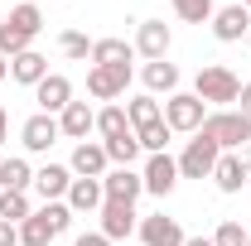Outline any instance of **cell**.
<instances>
[{
	"mask_svg": "<svg viewBox=\"0 0 251 246\" xmlns=\"http://www.w3.org/2000/svg\"><path fill=\"white\" fill-rule=\"evenodd\" d=\"M73 227V208L68 203H44L39 213H29L20 222V246H49L53 237H63Z\"/></svg>",
	"mask_w": 251,
	"mask_h": 246,
	"instance_id": "1",
	"label": "cell"
},
{
	"mask_svg": "<svg viewBox=\"0 0 251 246\" xmlns=\"http://www.w3.org/2000/svg\"><path fill=\"white\" fill-rule=\"evenodd\" d=\"M193 97H198L203 106H227V101L242 97V77H237L232 68H222V63H208V68H198V77H193Z\"/></svg>",
	"mask_w": 251,
	"mask_h": 246,
	"instance_id": "2",
	"label": "cell"
},
{
	"mask_svg": "<svg viewBox=\"0 0 251 246\" xmlns=\"http://www.w3.org/2000/svg\"><path fill=\"white\" fill-rule=\"evenodd\" d=\"M203 135L218 150H242V145H251V116H242V111H208Z\"/></svg>",
	"mask_w": 251,
	"mask_h": 246,
	"instance_id": "3",
	"label": "cell"
},
{
	"mask_svg": "<svg viewBox=\"0 0 251 246\" xmlns=\"http://www.w3.org/2000/svg\"><path fill=\"white\" fill-rule=\"evenodd\" d=\"M203 121H208V106H203L193 92L164 97V125H169V130H179V135H198Z\"/></svg>",
	"mask_w": 251,
	"mask_h": 246,
	"instance_id": "4",
	"label": "cell"
},
{
	"mask_svg": "<svg viewBox=\"0 0 251 246\" xmlns=\"http://www.w3.org/2000/svg\"><path fill=\"white\" fill-rule=\"evenodd\" d=\"M218 159H222V150L203 135V130H198V135L184 145V154H179V179H213Z\"/></svg>",
	"mask_w": 251,
	"mask_h": 246,
	"instance_id": "5",
	"label": "cell"
},
{
	"mask_svg": "<svg viewBox=\"0 0 251 246\" xmlns=\"http://www.w3.org/2000/svg\"><path fill=\"white\" fill-rule=\"evenodd\" d=\"M130 87V63H92L87 68V92L97 101H116Z\"/></svg>",
	"mask_w": 251,
	"mask_h": 246,
	"instance_id": "6",
	"label": "cell"
},
{
	"mask_svg": "<svg viewBox=\"0 0 251 246\" xmlns=\"http://www.w3.org/2000/svg\"><path fill=\"white\" fill-rule=\"evenodd\" d=\"M169 44H174V34H169L164 20H140V29H135V53H140L145 63L169 58Z\"/></svg>",
	"mask_w": 251,
	"mask_h": 246,
	"instance_id": "7",
	"label": "cell"
},
{
	"mask_svg": "<svg viewBox=\"0 0 251 246\" xmlns=\"http://www.w3.org/2000/svg\"><path fill=\"white\" fill-rule=\"evenodd\" d=\"M140 242L145 246H184V227H179V217H169V213H155V217H140Z\"/></svg>",
	"mask_w": 251,
	"mask_h": 246,
	"instance_id": "8",
	"label": "cell"
},
{
	"mask_svg": "<svg viewBox=\"0 0 251 246\" xmlns=\"http://www.w3.org/2000/svg\"><path fill=\"white\" fill-rule=\"evenodd\" d=\"M58 135H63V130H58V116H44V111H39V116H29V121L20 125V145H25L29 154L53 150V140H58Z\"/></svg>",
	"mask_w": 251,
	"mask_h": 246,
	"instance_id": "9",
	"label": "cell"
},
{
	"mask_svg": "<svg viewBox=\"0 0 251 246\" xmlns=\"http://www.w3.org/2000/svg\"><path fill=\"white\" fill-rule=\"evenodd\" d=\"M106 164H111L106 159V145L101 140H82L73 150V164L68 169H73V179H106Z\"/></svg>",
	"mask_w": 251,
	"mask_h": 246,
	"instance_id": "10",
	"label": "cell"
},
{
	"mask_svg": "<svg viewBox=\"0 0 251 246\" xmlns=\"http://www.w3.org/2000/svg\"><path fill=\"white\" fill-rule=\"evenodd\" d=\"M145 193H155V198H169L174 184H179V159H169V154H150V164H145Z\"/></svg>",
	"mask_w": 251,
	"mask_h": 246,
	"instance_id": "11",
	"label": "cell"
},
{
	"mask_svg": "<svg viewBox=\"0 0 251 246\" xmlns=\"http://www.w3.org/2000/svg\"><path fill=\"white\" fill-rule=\"evenodd\" d=\"M213 34H218L222 44H237V39H247L251 34V10L237 0V5H222L218 15H213Z\"/></svg>",
	"mask_w": 251,
	"mask_h": 246,
	"instance_id": "12",
	"label": "cell"
},
{
	"mask_svg": "<svg viewBox=\"0 0 251 246\" xmlns=\"http://www.w3.org/2000/svg\"><path fill=\"white\" fill-rule=\"evenodd\" d=\"M58 130L68 135V140H77V145H82V140L97 130V111L87 106V101H68V106L58 111Z\"/></svg>",
	"mask_w": 251,
	"mask_h": 246,
	"instance_id": "13",
	"label": "cell"
},
{
	"mask_svg": "<svg viewBox=\"0 0 251 246\" xmlns=\"http://www.w3.org/2000/svg\"><path fill=\"white\" fill-rule=\"evenodd\" d=\"M34 101H39V111H44V116H58L63 106L73 101V82H68L63 73H49V77L34 87Z\"/></svg>",
	"mask_w": 251,
	"mask_h": 246,
	"instance_id": "14",
	"label": "cell"
},
{
	"mask_svg": "<svg viewBox=\"0 0 251 246\" xmlns=\"http://www.w3.org/2000/svg\"><path fill=\"white\" fill-rule=\"evenodd\" d=\"M34 188H39L44 203H63L68 188H73V169L68 164H44V169H34Z\"/></svg>",
	"mask_w": 251,
	"mask_h": 246,
	"instance_id": "15",
	"label": "cell"
},
{
	"mask_svg": "<svg viewBox=\"0 0 251 246\" xmlns=\"http://www.w3.org/2000/svg\"><path fill=\"white\" fill-rule=\"evenodd\" d=\"M101 193H106V203H135V198L145 193V179H140L135 169H106Z\"/></svg>",
	"mask_w": 251,
	"mask_h": 246,
	"instance_id": "16",
	"label": "cell"
},
{
	"mask_svg": "<svg viewBox=\"0 0 251 246\" xmlns=\"http://www.w3.org/2000/svg\"><path fill=\"white\" fill-rule=\"evenodd\" d=\"M135 227H140L135 222V203H101V237L106 242H121Z\"/></svg>",
	"mask_w": 251,
	"mask_h": 246,
	"instance_id": "17",
	"label": "cell"
},
{
	"mask_svg": "<svg viewBox=\"0 0 251 246\" xmlns=\"http://www.w3.org/2000/svg\"><path fill=\"white\" fill-rule=\"evenodd\" d=\"M73 213H101V203H106V193H101V179H73L68 188V198H63Z\"/></svg>",
	"mask_w": 251,
	"mask_h": 246,
	"instance_id": "18",
	"label": "cell"
},
{
	"mask_svg": "<svg viewBox=\"0 0 251 246\" xmlns=\"http://www.w3.org/2000/svg\"><path fill=\"white\" fill-rule=\"evenodd\" d=\"M247 179H251V174H247V164H242V154H237V150H222L218 169H213V184H218L222 193H242Z\"/></svg>",
	"mask_w": 251,
	"mask_h": 246,
	"instance_id": "19",
	"label": "cell"
},
{
	"mask_svg": "<svg viewBox=\"0 0 251 246\" xmlns=\"http://www.w3.org/2000/svg\"><path fill=\"white\" fill-rule=\"evenodd\" d=\"M10 77L25 82V87H39V82L49 77V58H44L39 49H25L20 58H10Z\"/></svg>",
	"mask_w": 251,
	"mask_h": 246,
	"instance_id": "20",
	"label": "cell"
},
{
	"mask_svg": "<svg viewBox=\"0 0 251 246\" xmlns=\"http://www.w3.org/2000/svg\"><path fill=\"white\" fill-rule=\"evenodd\" d=\"M126 121H130V130L140 135V130H150V125L164 121V106H159L150 92H145V97H130V101H126Z\"/></svg>",
	"mask_w": 251,
	"mask_h": 246,
	"instance_id": "21",
	"label": "cell"
},
{
	"mask_svg": "<svg viewBox=\"0 0 251 246\" xmlns=\"http://www.w3.org/2000/svg\"><path fill=\"white\" fill-rule=\"evenodd\" d=\"M140 77H145L150 97H155V92H164V97H174V92H179V68H174L169 58H155V63H145V68H140Z\"/></svg>",
	"mask_w": 251,
	"mask_h": 246,
	"instance_id": "22",
	"label": "cell"
},
{
	"mask_svg": "<svg viewBox=\"0 0 251 246\" xmlns=\"http://www.w3.org/2000/svg\"><path fill=\"white\" fill-rule=\"evenodd\" d=\"M0 188H10V193H29V188H34V169H29V159H20V154L0 159Z\"/></svg>",
	"mask_w": 251,
	"mask_h": 246,
	"instance_id": "23",
	"label": "cell"
},
{
	"mask_svg": "<svg viewBox=\"0 0 251 246\" xmlns=\"http://www.w3.org/2000/svg\"><path fill=\"white\" fill-rule=\"evenodd\" d=\"M5 25H15L20 34L39 39V29H44V10H39V0H25V5H15V10L5 15Z\"/></svg>",
	"mask_w": 251,
	"mask_h": 246,
	"instance_id": "24",
	"label": "cell"
},
{
	"mask_svg": "<svg viewBox=\"0 0 251 246\" xmlns=\"http://www.w3.org/2000/svg\"><path fill=\"white\" fill-rule=\"evenodd\" d=\"M101 145H106V159H111L116 169H130V164H135V154H140L135 130H126V135H116V140H101Z\"/></svg>",
	"mask_w": 251,
	"mask_h": 246,
	"instance_id": "25",
	"label": "cell"
},
{
	"mask_svg": "<svg viewBox=\"0 0 251 246\" xmlns=\"http://www.w3.org/2000/svg\"><path fill=\"white\" fill-rule=\"evenodd\" d=\"M135 58V44L126 39H97L92 44V63H130Z\"/></svg>",
	"mask_w": 251,
	"mask_h": 246,
	"instance_id": "26",
	"label": "cell"
},
{
	"mask_svg": "<svg viewBox=\"0 0 251 246\" xmlns=\"http://www.w3.org/2000/svg\"><path fill=\"white\" fill-rule=\"evenodd\" d=\"M126 130H130L126 106H101V111H97V135H101V140H116V135H126Z\"/></svg>",
	"mask_w": 251,
	"mask_h": 246,
	"instance_id": "27",
	"label": "cell"
},
{
	"mask_svg": "<svg viewBox=\"0 0 251 246\" xmlns=\"http://www.w3.org/2000/svg\"><path fill=\"white\" fill-rule=\"evenodd\" d=\"M174 15H179L184 25H208V20L218 15V5H213V0H174Z\"/></svg>",
	"mask_w": 251,
	"mask_h": 246,
	"instance_id": "28",
	"label": "cell"
},
{
	"mask_svg": "<svg viewBox=\"0 0 251 246\" xmlns=\"http://www.w3.org/2000/svg\"><path fill=\"white\" fill-rule=\"evenodd\" d=\"M29 213H34V208H29V193H10V188H0V217H5V222L20 227Z\"/></svg>",
	"mask_w": 251,
	"mask_h": 246,
	"instance_id": "29",
	"label": "cell"
},
{
	"mask_svg": "<svg viewBox=\"0 0 251 246\" xmlns=\"http://www.w3.org/2000/svg\"><path fill=\"white\" fill-rule=\"evenodd\" d=\"M25 49H34V39H29V34H20L15 25H5V20H0V58H20Z\"/></svg>",
	"mask_w": 251,
	"mask_h": 246,
	"instance_id": "30",
	"label": "cell"
},
{
	"mask_svg": "<svg viewBox=\"0 0 251 246\" xmlns=\"http://www.w3.org/2000/svg\"><path fill=\"white\" fill-rule=\"evenodd\" d=\"M169 135H174V130L159 121V125H150V130H140L135 140H140V150H145V154H169Z\"/></svg>",
	"mask_w": 251,
	"mask_h": 246,
	"instance_id": "31",
	"label": "cell"
},
{
	"mask_svg": "<svg viewBox=\"0 0 251 246\" xmlns=\"http://www.w3.org/2000/svg\"><path fill=\"white\" fill-rule=\"evenodd\" d=\"M58 49L68 53V58H77V63L92 58V44H87V34H77V29H63V34H58Z\"/></svg>",
	"mask_w": 251,
	"mask_h": 246,
	"instance_id": "32",
	"label": "cell"
},
{
	"mask_svg": "<svg viewBox=\"0 0 251 246\" xmlns=\"http://www.w3.org/2000/svg\"><path fill=\"white\" fill-rule=\"evenodd\" d=\"M251 237H247V227H242V222H232V217H227V222H222L218 227V237H213V246H247Z\"/></svg>",
	"mask_w": 251,
	"mask_h": 246,
	"instance_id": "33",
	"label": "cell"
},
{
	"mask_svg": "<svg viewBox=\"0 0 251 246\" xmlns=\"http://www.w3.org/2000/svg\"><path fill=\"white\" fill-rule=\"evenodd\" d=\"M0 246H20V227L0 217Z\"/></svg>",
	"mask_w": 251,
	"mask_h": 246,
	"instance_id": "34",
	"label": "cell"
},
{
	"mask_svg": "<svg viewBox=\"0 0 251 246\" xmlns=\"http://www.w3.org/2000/svg\"><path fill=\"white\" fill-rule=\"evenodd\" d=\"M73 246H111V242H106L101 232H82V237H77V242H73Z\"/></svg>",
	"mask_w": 251,
	"mask_h": 246,
	"instance_id": "35",
	"label": "cell"
},
{
	"mask_svg": "<svg viewBox=\"0 0 251 246\" xmlns=\"http://www.w3.org/2000/svg\"><path fill=\"white\" fill-rule=\"evenodd\" d=\"M237 101H242V116H251V82H242V97Z\"/></svg>",
	"mask_w": 251,
	"mask_h": 246,
	"instance_id": "36",
	"label": "cell"
},
{
	"mask_svg": "<svg viewBox=\"0 0 251 246\" xmlns=\"http://www.w3.org/2000/svg\"><path fill=\"white\" fill-rule=\"evenodd\" d=\"M5 140H10V111L0 106V145H5Z\"/></svg>",
	"mask_w": 251,
	"mask_h": 246,
	"instance_id": "37",
	"label": "cell"
},
{
	"mask_svg": "<svg viewBox=\"0 0 251 246\" xmlns=\"http://www.w3.org/2000/svg\"><path fill=\"white\" fill-rule=\"evenodd\" d=\"M184 246H213V237H188Z\"/></svg>",
	"mask_w": 251,
	"mask_h": 246,
	"instance_id": "38",
	"label": "cell"
},
{
	"mask_svg": "<svg viewBox=\"0 0 251 246\" xmlns=\"http://www.w3.org/2000/svg\"><path fill=\"white\" fill-rule=\"evenodd\" d=\"M5 77H10V58H0V82H5Z\"/></svg>",
	"mask_w": 251,
	"mask_h": 246,
	"instance_id": "39",
	"label": "cell"
},
{
	"mask_svg": "<svg viewBox=\"0 0 251 246\" xmlns=\"http://www.w3.org/2000/svg\"><path fill=\"white\" fill-rule=\"evenodd\" d=\"M242 164H247V174H251V145H247V154H242Z\"/></svg>",
	"mask_w": 251,
	"mask_h": 246,
	"instance_id": "40",
	"label": "cell"
},
{
	"mask_svg": "<svg viewBox=\"0 0 251 246\" xmlns=\"http://www.w3.org/2000/svg\"><path fill=\"white\" fill-rule=\"evenodd\" d=\"M242 5H247V10H251V0H242Z\"/></svg>",
	"mask_w": 251,
	"mask_h": 246,
	"instance_id": "41",
	"label": "cell"
},
{
	"mask_svg": "<svg viewBox=\"0 0 251 246\" xmlns=\"http://www.w3.org/2000/svg\"><path fill=\"white\" fill-rule=\"evenodd\" d=\"M247 44H251V34H247Z\"/></svg>",
	"mask_w": 251,
	"mask_h": 246,
	"instance_id": "42",
	"label": "cell"
},
{
	"mask_svg": "<svg viewBox=\"0 0 251 246\" xmlns=\"http://www.w3.org/2000/svg\"><path fill=\"white\" fill-rule=\"evenodd\" d=\"M247 246H251V242H247Z\"/></svg>",
	"mask_w": 251,
	"mask_h": 246,
	"instance_id": "43",
	"label": "cell"
}]
</instances>
